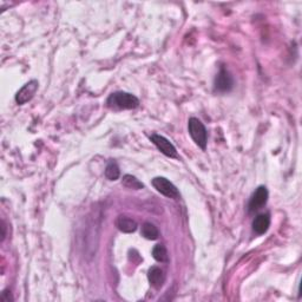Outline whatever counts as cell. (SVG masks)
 Returning <instances> with one entry per match:
<instances>
[{
    "label": "cell",
    "instance_id": "1",
    "mask_svg": "<svg viewBox=\"0 0 302 302\" xmlns=\"http://www.w3.org/2000/svg\"><path fill=\"white\" fill-rule=\"evenodd\" d=\"M102 226V212L100 209L92 210L87 220V227L85 230V237H84V247H85L86 256L93 257L96 255L98 244H99Z\"/></svg>",
    "mask_w": 302,
    "mask_h": 302
},
{
    "label": "cell",
    "instance_id": "2",
    "mask_svg": "<svg viewBox=\"0 0 302 302\" xmlns=\"http://www.w3.org/2000/svg\"><path fill=\"white\" fill-rule=\"evenodd\" d=\"M107 105L113 110H131L140 107V99L132 93L118 91L108 97Z\"/></svg>",
    "mask_w": 302,
    "mask_h": 302
},
{
    "label": "cell",
    "instance_id": "3",
    "mask_svg": "<svg viewBox=\"0 0 302 302\" xmlns=\"http://www.w3.org/2000/svg\"><path fill=\"white\" fill-rule=\"evenodd\" d=\"M188 130L190 137L198 145L202 150H206L207 144H208V131L198 118L191 117L188 121Z\"/></svg>",
    "mask_w": 302,
    "mask_h": 302
},
{
    "label": "cell",
    "instance_id": "4",
    "mask_svg": "<svg viewBox=\"0 0 302 302\" xmlns=\"http://www.w3.org/2000/svg\"><path fill=\"white\" fill-rule=\"evenodd\" d=\"M151 184L156 190H157L159 194L165 196V197L174 198V199H178L181 197V194H179L178 189L176 188L174 183H171L168 178L158 176V177H155L152 179Z\"/></svg>",
    "mask_w": 302,
    "mask_h": 302
},
{
    "label": "cell",
    "instance_id": "5",
    "mask_svg": "<svg viewBox=\"0 0 302 302\" xmlns=\"http://www.w3.org/2000/svg\"><path fill=\"white\" fill-rule=\"evenodd\" d=\"M233 87H234L233 76L230 74L229 71L227 70L225 66H221L219 73H217L215 77V81H214V89H215L216 92L225 93V92H229Z\"/></svg>",
    "mask_w": 302,
    "mask_h": 302
},
{
    "label": "cell",
    "instance_id": "6",
    "mask_svg": "<svg viewBox=\"0 0 302 302\" xmlns=\"http://www.w3.org/2000/svg\"><path fill=\"white\" fill-rule=\"evenodd\" d=\"M150 140L152 143L156 145V148H157L163 155L167 156V157L176 158L178 156L175 145L172 144L168 138H165L164 136L158 134H152L150 136Z\"/></svg>",
    "mask_w": 302,
    "mask_h": 302
},
{
    "label": "cell",
    "instance_id": "7",
    "mask_svg": "<svg viewBox=\"0 0 302 302\" xmlns=\"http://www.w3.org/2000/svg\"><path fill=\"white\" fill-rule=\"evenodd\" d=\"M268 189L264 185H260L255 191L253 192L250 201L248 203V212L250 214L259 212L261 208H263L267 205L268 201Z\"/></svg>",
    "mask_w": 302,
    "mask_h": 302
},
{
    "label": "cell",
    "instance_id": "8",
    "mask_svg": "<svg viewBox=\"0 0 302 302\" xmlns=\"http://www.w3.org/2000/svg\"><path fill=\"white\" fill-rule=\"evenodd\" d=\"M38 85H39L38 80H36V79H32V80H30L29 83H26L25 85H24L16 94L17 104L24 105V104H26L27 102L31 100L33 96L36 94L37 90H38Z\"/></svg>",
    "mask_w": 302,
    "mask_h": 302
},
{
    "label": "cell",
    "instance_id": "9",
    "mask_svg": "<svg viewBox=\"0 0 302 302\" xmlns=\"http://www.w3.org/2000/svg\"><path fill=\"white\" fill-rule=\"evenodd\" d=\"M270 227V215L268 213L259 214L253 221V230L257 235L267 233Z\"/></svg>",
    "mask_w": 302,
    "mask_h": 302
},
{
    "label": "cell",
    "instance_id": "10",
    "mask_svg": "<svg viewBox=\"0 0 302 302\" xmlns=\"http://www.w3.org/2000/svg\"><path fill=\"white\" fill-rule=\"evenodd\" d=\"M148 280L155 289H159V288H162L163 284H164V281H165L164 271H163L159 267H156V266L149 268Z\"/></svg>",
    "mask_w": 302,
    "mask_h": 302
},
{
    "label": "cell",
    "instance_id": "11",
    "mask_svg": "<svg viewBox=\"0 0 302 302\" xmlns=\"http://www.w3.org/2000/svg\"><path fill=\"white\" fill-rule=\"evenodd\" d=\"M116 227L121 232L130 234L136 232V229H137V222H136L134 219H131V217L120 215L116 220Z\"/></svg>",
    "mask_w": 302,
    "mask_h": 302
},
{
    "label": "cell",
    "instance_id": "12",
    "mask_svg": "<svg viewBox=\"0 0 302 302\" xmlns=\"http://www.w3.org/2000/svg\"><path fill=\"white\" fill-rule=\"evenodd\" d=\"M142 235H143L147 240L150 241H155L159 237V232L154 223L151 222H145L143 226H142Z\"/></svg>",
    "mask_w": 302,
    "mask_h": 302
},
{
    "label": "cell",
    "instance_id": "13",
    "mask_svg": "<svg viewBox=\"0 0 302 302\" xmlns=\"http://www.w3.org/2000/svg\"><path fill=\"white\" fill-rule=\"evenodd\" d=\"M152 256H154V259L157 261V262L161 263H165L169 261L168 250L163 244H156L154 249H152Z\"/></svg>",
    "mask_w": 302,
    "mask_h": 302
},
{
    "label": "cell",
    "instance_id": "14",
    "mask_svg": "<svg viewBox=\"0 0 302 302\" xmlns=\"http://www.w3.org/2000/svg\"><path fill=\"white\" fill-rule=\"evenodd\" d=\"M120 176H121V170L117 163L114 161L109 162L107 168H105V177L110 179V181H116V179L120 178Z\"/></svg>",
    "mask_w": 302,
    "mask_h": 302
},
{
    "label": "cell",
    "instance_id": "15",
    "mask_svg": "<svg viewBox=\"0 0 302 302\" xmlns=\"http://www.w3.org/2000/svg\"><path fill=\"white\" fill-rule=\"evenodd\" d=\"M122 183H123L124 186H127L129 189H134V190H140L144 188V184L142 183L140 179H137L135 176L132 175H124L123 179H122Z\"/></svg>",
    "mask_w": 302,
    "mask_h": 302
},
{
    "label": "cell",
    "instance_id": "16",
    "mask_svg": "<svg viewBox=\"0 0 302 302\" xmlns=\"http://www.w3.org/2000/svg\"><path fill=\"white\" fill-rule=\"evenodd\" d=\"M0 300H2L3 302H10V301H13V297L11 295V291H10V289H5L4 291L2 293V297H0Z\"/></svg>",
    "mask_w": 302,
    "mask_h": 302
},
{
    "label": "cell",
    "instance_id": "17",
    "mask_svg": "<svg viewBox=\"0 0 302 302\" xmlns=\"http://www.w3.org/2000/svg\"><path fill=\"white\" fill-rule=\"evenodd\" d=\"M2 230H3V233H2V241H4L5 236H6V233H5L6 226H5V222L4 221H2Z\"/></svg>",
    "mask_w": 302,
    "mask_h": 302
}]
</instances>
